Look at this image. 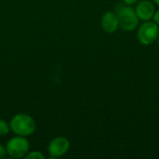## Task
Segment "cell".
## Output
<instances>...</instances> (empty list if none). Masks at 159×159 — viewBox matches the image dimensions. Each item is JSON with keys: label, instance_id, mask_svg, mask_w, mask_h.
<instances>
[{"label": "cell", "instance_id": "cell-1", "mask_svg": "<svg viewBox=\"0 0 159 159\" xmlns=\"http://www.w3.org/2000/svg\"><path fill=\"white\" fill-rule=\"evenodd\" d=\"M9 128L18 136L28 137L34 132L36 124L31 116L27 114H17L11 118Z\"/></svg>", "mask_w": 159, "mask_h": 159}, {"label": "cell", "instance_id": "cell-2", "mask_svg": "<svg viewBox=\"0 0 159 159\" xmlns=\"http://www.w3.org/2000/svg\"><path fill=\"white\" fill-rule=\"evenodd\" d=\"M7 154L13 158H20L27 155L30 149L29 141L26 137L16 136L11 138L6 145Z\"/></svg>", "mask_w": 159, "mask_h": 159}, {"label": "cell", "instance_id": "cell-3", "mask_svg": "<svg viewBox=\"0 0 159 159\" xmlns=\"http://www.w3.org/2000/svg\"><path fill=\"white\" fill-rule=\"evenodd\" d=\"M159 35V26L154 21L147 20L140 25L138 29V40L144 46H149L155 43Z\"/></svg>", "mask_w": 159, "mask_h": 159}, {"label": "cell", "instance_id": "cell-4", "mask_svg": "<svg viewBox=\"0 0 159 159\" xmlns=\"http://www.w3.org/2000/svg\"><path fill=\"white\" fill-rule=\"evenodd\" d=\"M119 20V28L124 31H132L138 27L140 19L138 18L136 11L130 6L121 7L117 12Z\"/></svg>", "mask_w": 159, "mask_h": 159}, {"label": "cell", "instance_id": "cell-5", "mask_svg": "<svg viewBox=\"0 0 159 159\" xmlns=\"http://www.w3.org/2000/svg\"><path fill=\"white\" fill-rule=\"evenodd\" d=\"M70 148V142L67 138L59 136L54 138L48 146V152L51 158H57L63 157Z\"/></svg>", "mask_w": 159, "mask_h": 159}, {"label": "cell", "instance_id": "cell-6", "mask_svg": "<svg viewBox=\"0 0 159 159\" xmlns=\"http://www.w3.org/2000/svg\"><path fill=\"white\" fill-rule=\"evenodd\" d=\"M135 11H136V14L140 20L147 21L153 18L155 11H156V8H155L154 3L152 1L142 0L137 4Z\"/></svg>", "mask_w": 159, "mask_h": 159}, {"label": "cell", "instance_id": "cell-7", "mask_svg": "<svg viewBox=\"0 0 159 159\" xmlns=\"http://www.w3.org/2000/svg\"><path fill=\"white\" fill-rule=\"evenodd\" d=\"M102 29L108 33V34H113L115 33L118 28H119V20L117 14L112 12V11H107L103 14L101 21Z\"/></svg>", "mask_w": 159, "mask_h": 159}, {"label": "cell", "instance_id": "cell-8", "mask_svg": "<svg viewBox=\"0 0 159 159\" xmlns=\"http://www.w3.org/2000/svg\"><path fill=\"white\" fill-rule=\"evenodd\" d=\"M10 130L9 125L4 120V119H0V136H5L7 135Z\"/></svg>", "mask_w": 159, "mask_h": 159}, {"label": "cell", "instance_id": "cell-9", "mask_svg": "<svg viewBox=\"0 0 159 159\" xmlns=\"http://www.w3.org/2000/svg\"><path fill=\"white\" fill-rule=\"evenodd\" d=\"M26 159H45V156L38 151H33L31 153H27V155L24 157Z\"/></svg>", "mask_w": 159, "mask_h": 159}, {"label": "cell", "instance_id": "cell-10", "mask_svg": "<svg viewBox=\"0 0 159 159\" xmlns=\"http://www.w3.org/2000/svg\"><path fill=\"white\" fill-rule=\"evenodd\" d=\"M7 155V149L6 146H3L2 144H0V159L4 158Z\"/></svg>", "mask_w": 159, "mask_h": 159}, {"label": "cell", "instance_id": "cell-11", "mask_svg": "<svg viewBox=\"0 0 159 159\" xmlns=\"http://www.w3.org/2000/svg\"><path fill=\"white\" fill-rule=\"evenodd\" d=\"M152 19H153V21H154L155 23H157L159 26V9L155 11V14H154V16H153Z\"/></svg>", "mask_w": 159, "mask_h": 159}, {"label": "cell", "instance_id": "cell-12", "mask_svg": "<svg viewBox=\"0 0 159 159\" xmlns=\"http://www.w3.org/2000/svg\"><path fill=\"white\" fill-rule=\"evenodd\" d=\"M123 1L127 6H132V5H135L138 2V0H123Z\"/></svg>", "mask_w": 159, "mask_h": 159}, {"label": "cell", "instance_id": "cell-13", "mask_svg": "<svg viewBox=\"0 0 159 159\" xmlns=\"http://www.w3.org/2000/svg\"><path fill=\"white\" fill-rule=\"evenodd\" d=\"M153 1H154V3H155L156 5L159 6V0H153Z\"/></svg>", "mask_w": 159, "mask_h": 159}, {"label": "cell", "instance_id": "cell-14", "mask_svg": "<svg viewBox=\"0 0 159 159\" xmlns=\"http://www.w3.org/2000/svg\"><path fill=\"white\" fill-rule=\"evenodd\" d=\"M157 42H158V45H159V35H158V38H157Z\"/></svg>", "mask_w": 159, "mask_h": 159}]
</instances>
